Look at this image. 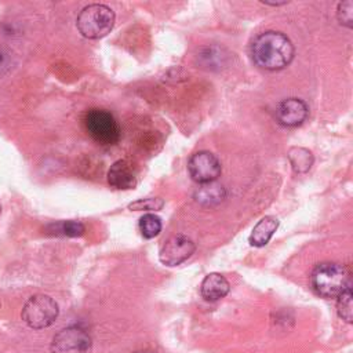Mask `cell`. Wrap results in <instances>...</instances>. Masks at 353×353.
<instances>
[{
  "label": "cell",
  "mask_w": 353,
  "mask_h": 353,
  "mask_svg": "<svg viewBox=\"0 0 353 353\" xmlns=\"http://www.w3.org/2000/svg\"><path fill=\"white\" fill-rule=\"evenodd\" d=\"M294 46L281 32L268 30L258 34L251 44V58L254 63L265 70H281L294 58Z\"/></svg>",
  "instance_id": "obj_1"
},
{
  "label": "cell",
  "mask_w": 353,
  "mask_h": 353,
  "mask_svg": "<svg viewBox=\"0 0 353 353\" xmlns=\"http://www.w3.org/2000/svg\"><path fill=\"white\" fill-rule=\"evenodd\" d=\"M310 284L317 295L323 298H336L350 287V273L342 263L321 262L313 269Z\"/></svg>",
  "instance_id": "obj_2"
},
{
  "label": "cell",
  "mask_w": 353,
  "mask_h": 353,
  "mask_svg": "<svg viewBox=\"0 0 353 353\" xmlns=\"http://www.w3.org/2000/svg\"><path fill=\"white\" fill-rule=\"evenodd\" d=\"M116 15L113 10L105 4L94 3L85 6L77 15L76 26L85 39L105 37L114 26Z\"/></svg>",
  "instance_id": "obj_3"
},
{
  "label": "cell",
  "mask_w": 353,
  "mask_h": 353,
  "mask_svg": "<svg viewBox=\"0 0 353 353\" xmlns=\"http://www.w3.org/2000/svg\"><path fill=\"white\" fill-rule=\"evenodd\" d=\"M85 131L99 145L110 146L119 142L121 131L113 114L105 109H90L83 119Z\"/></svg>",
  "instance_id": "obj_4"
},
{
  "label": "cell",
  "mask_w": 353,
  "mask_h": 353,
  "mask_svg": "<svg viewBox=\"0 0 353 353\" xmlns=\"http://www.w3.org/2000/svg\"><path fill=\"white\" fill-rule=\"evenodd\" d=\"M58 303L48 295L36 294L22 307V320L34 330L50 327L58 317Z\"/></svg>",
  "instance_id": "obj_5"
},
{
  "label": "cell",
  "mask_w": 353,
  "mask_h": 353,
  "mask_svg": "<svg viewBox=\"0 0 353 353\" xmlns=\"http://www.w3.org/2000/svg\"><path fill=\"white\" fill-rule=\"evenodd\" d=\"M50 349L51 353H91L92 341L84 328L70 325L55 334Z\"/></svg>",
  "instance_id": "obj_6"
},
{
  "label": "cell",
  "mask_w": 353,
  "mask_h": 353,
  "mask_svg": "<svg viewBox=\"0 0 353 353\" xmlns=\"http://www.w3.org/2000/svg\"><path fill=\"white\" fill-rule=\"evenodd\" d=\"M188 171L190 178L197 183L215 182L221 175V163L215 154L208 150H200L190 156L188 161Z\"/></svg>",
  "instance_id": "obj_7"
},
{
  "label": "cell",
  "mask_w": 353,
  "mask_h": 353,
  "mask_svg": "<svg viewBox=\"0 0 353 353\" xmlns=\"http://www.w3.org/2000/svg\"><path fill=\"white\" fill-rule=\"evenodd\" d=\"M194 250H196V245L189 237L183 234H176L170 237L161 245L159 252V259L163 265L176 266L185 262L188 258H190Z\"/></svg>",
  "instance_id": "obj_8"
},
{
  "label": "cell",
  "mask_w": 353,
  "mask_h": 353,
  "mask_svg": "<svg viewBox=\"0 0 353 353\" xmlns=\"http://www.w3.org/2000/svg\"><path fill=\"white\" fill-rule=\"evenodd\" d=\"M309 114L307 105L299 98L283 99L274 109V119L283 127H298Z\"/></svg>",
  "instance_id": "obj_9"
},
{
  "label": "cell",
  "mask_w": 353,
  "mask_h": 353,
  "mask_svg": "<svg viewBox=\"0 0 353 353\" xmlns=\"http://www.w3.org/2000/svg\"><path fill=\"white\" fill-rule=\"evenodd\" d=\"M139 167L135 161L121 159L114 161L108 171V182L114 189H132L138 183Z\"/></svg>",
  "instance_id": "obj_10"
},
{
  "label": "cell",
  "mask_w": 353,
  "mask_h": 353,
  "mask_svg": "<svg viewBox=\"0 0 353 353\" xmlns=\"http://www.w3.org/2000/svg\"><path fill=\"white\" fill-rule=\"evenodd\" d=\"M229 290H230L229 281L221 273L207 274L200 287L201 296L208 302H215L225 298Z\"/></svg>",
  "instance_id": "obj_11"
},
{
  "label": "cell",
  "mask_w": 353,
  "mask_h": 353,
  "mask_svg": "<svg viewBox=\"0 0 353 353\" xmlns=\"http://www.w3.org/2000/svg\"><path fill=\"white\" fill-rule=\"evenodd\" d=\"M279 228V219L276 216H263L252 229L248 241L254 247H263L269 243L273 233Z\"/></svg>",
  "instance_id": "obj_12"
},
{
  "label": "cell",
  "mask_w": 353,
  "mask_h": 353,
  "mask_svg": "<svg viewBox=\"0 0 353 353\" xmlns=\"http://www.w3.org/2000/svg\"><path fill=\"white\" fill-rule=\"evenodd\" d=\"M194 199L203 205H216L225 199V189L222 185H218L215 182L204 183L194 193Z\"/></svg>",
  "instance_id": "obj_13"
},
{
  "label": "cell",
  "mask_w": 353,
  "mask_h": 353,
  "mask_svg": "<svg viewBox=\"0 0 353 353\" xmlns=\"http://www.w3.org/2000/svg\"><path fill=\"white\" fill-rule=\"evenodd\" d=\"M287 157L290 160V164H291L294 172H296V174L307 172L313 164V154L310 150H307L305 148H299V146L291 148L288 150Z\"/></svg>",
  "instance_id": "obj_14"
},
{
  "label": "cell",
  "mask_w": 353,
  "mask_h": 353,
  "mask_svg": "<svg viewBox=\"0 0 353 353\" xmlns=\"http://www.w3.org/2000/svg\"><path fill=\"white\" fill-rule=\"evenodd\" d=\"M84 225L79 221H61L51 225V232L54 234L66 237H80L84 234Z\"/></svg>",
  "instance_id": "obj_15"
},
{
  "label": "cell",
  "mask_w": 353,
  "mask_h": 353,
  "mask_svg": "<svg viewBox=\"0 0 353 353\" xmlns=\"http://www.w3.org/2000/svg\"><path fill=\"white\" fill-rule=\"evenodd\" d=\"M139 230L145 239H153L161 232V219L154 214H145L139 219Z\"/></svg>",
  "instance_id": "obj_16"
},
{
  "label": "cell",
  "mask_w": 353,
  "mask_h": 353,
  "mask_svg": "<svg viewBox=\"0 0 353 353\" xmlns=\"http://www.w3.org/2000/svg\"><path fill=\"white\" fill-rule=\"evenodd\" d=\"M336 312L338 316L346 323H352L353 320V302H352V288L347 287L343 292L338 295L336 301Z\"/></svg>",
  "instance_id": "obj_17"
},
{
  "label": "cell",
  "mask_w": 353,
  "mask_h": 353,
  "mask_svg": "<svg viewBox=\"0 0 353 353\" xmlns=\"http://www.w3.org/2000/svg\"><path fill=\"white\" fill-rule=\"evenodd\" d=\"M164 205V200L160 197H149V199H141L134 203L128 204L130 210L134 211H159Z\"/></svg>",
  "instance_id": "obj_18"
},
{
  "label": "cell",
  "mask_w": 353,
  "mask_h": 353,
  "mask_svg": "<svg viewBox=\"0 0 353 353\" xmlns=\"http://www.w3.org/2000/svg\"><path fill=\"white\" fill-rule=\"evenodd\" d=\"M336 18L341 25H343L346 28L353 26V3L350 0H346V1H342L338 4Z\"/></svg>",
  "instance_id": "obj_19"
},
{
  "label": "cell",
  "mask_w": 353,
  "mask_h": 353,
  "mask_svg": "<svg viewBox=\"0 0 353 353\" xmlns=\"http://www.w3.org/2000/svg\"><path fill=\"white\" fill-rule=\"evenodd\" d=\"M8 65H10V59H8L7 54H4L3 51H0V73H1L3 70L8 69V68H10Z\"/></svg>",
  "instance_id": "obj_20"
},
{
  "label": "cell",
  "mask_w": 353,
  "mask_h": 353,
  "mask_svg": "<svg viewBox=\"0 0 353 353\" xmlns=\"http://www.w3.org/2000/svg\"><path fill=\"white\" fill-rule=\"evenodd\" d=\"M263 4H266V6H283V4H285L287 1H280V3H277V1H262Z\"/></svg>",
  "instance_id": "obj_21"
},
{
  "label": "cell",
  "mask_w": 353,
  "mask_h": 353,
  "mask_svg": "<svg viewBox=\"0 0 353 353\" xmlns=\"http://www.w3.org/2000/svg\"><path fill=\"white\" fill-rule=\"evenodd\" d=\"M137 353H153V352H148V350H145V352H137Z\"/></svg>",
  "instance_id": "obj_22"
},
{
  "label": "cell",
  "mask_w": 353,
  "mask_h": 353,
  "mask_svg": "<svg viewBox=\"0 0 353 353\" xmlns=\"http://www.w3.org/2000/svg\"><path fill=\"white\" fill-rule=\"evenodd\" d=\"M0 212H1V208H0Z\"/></svg>",
  "instance_id": "obj_23"
}]
</instances>
